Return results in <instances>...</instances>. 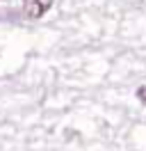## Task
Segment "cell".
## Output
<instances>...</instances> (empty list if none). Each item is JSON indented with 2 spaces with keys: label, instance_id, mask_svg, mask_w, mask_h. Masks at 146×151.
<instances>
[{
  "label": "cell",
  "instance_id": "obj_1",
  "mask_svg": "<svg viewBox=\"0 0 146 151\" xmlns=\"http://www.w3.org/2000/svg\"><path fill=\"white\" fill-rule=\"evenodd\" d=\"M55 0H23V12L27 19H41L53 7Z\"/></svg>",
  "mask_w": 146,
  "mask_h": 151
},
{
  "label": "cell",
  "instance_id": "obj_2",
  "mask_svg": "<svg viewBox=\"0 0 146 151\" xmlns=\"http://www.w3.org/2000/svg\"><path fill=\"white\" fill-rule=\"evenodd\" d=\"M137 101L142 105H146V85H142L139 89H137Z\"/></svg>",
  "mask_w": 146,
  "mask_h": 151
}]
</instances>
